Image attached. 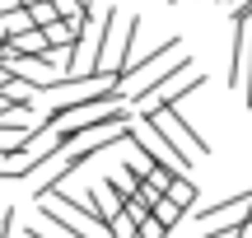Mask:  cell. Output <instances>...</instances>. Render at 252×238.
I'll use <instances>...</instances> for the list:
<instances>
[{
    "label": "cell",
    "mask_w": 252,
    "mask_h": 238,
    "mask_svg": "<svg viewBox=\"0 0 252 238\" xmlns=\"http://www.w3.org/2000/svg\"><path fill=\"white\" fill-rule=\"evenodd\" d=\"M24 9H28V19H33L37 28H52L56 19H61L56 14V0H33V5H24Z\"/></svg>",
    "instance_id": "ba28073f"
},
{
    "label": "cell",
    "mask_w": 252,
    "mask_h": 238,
    "mask_svg": "<svg viewBox=\"0 0 252 238\" xmlns=\"http://www.w3.org/2000/svg\"><path fill=\"white\" fill-rule=\"evenodd\" d=\"M33 19H28V9L24 5H9V9H0V42H14V37H24V33H33Z\"/></svg>",
    "instance_id": "3957f363"
},
{
    "label": "cell",
    "mask_w": 252,
    "mask_h": 238,
    "mask_svg": "<svg viewBox=\"0 0 252 238\" xmlns=\"http://www.w3.org/2000/svg\"><path fill=\"white\" fill-rule=\"evenodd\" d=\"M126 145H131L135 154H145L150 164H163V168H173L178 178H191V159H182L178 149L168 145V136H163V131L154 126L150 117H135V121H131V136H126Z\"/></svg>",
    "instance_id": "6da1fadb"
},
{
    "label": "cell",
    "mask_w": 252,
    "mask_h": 238,
    "mask_svg": "<svg viewBox=\"0 0 252 238\" xmlns=\"http://www.w3.org/2000/svg\"><path fill=\"white\" fill-rule=\"evenodd\" d=\"M5 47H14L19 56H47V52H52V42H47V33H42V28H33V33L14 37V42H5Z\"/></svg>",
    "instance_id": "5b68a950"
},
{
    "label": "cell",
    "mask_w": 252,
    "mask_h": 238,
    "mask_svg": "<svg viewBox=\"0 0 252 238\" xmlns=\"http://www.w3.org/2000/svg\"><path fill=\"white\" fill-rule=\"evenodd\" d=\"M173 5H178V0H173Z\"/></svg>",
    "instance_id": "9a60e30c"
},
{
    "label": "cell",
    "mask_w": 252,
    "mask_h": 238,
    "mask_svg": "<svg viewBox=\"0 0 252 238\" xmlns=\"http://www.w3.org/2000/svg\"><path fill=\"white\" fill-rule=\"evenodd\" d=\"M243 98L252 103V42H248V75H243Z\"/></svg>",
    "instance_id": "7c38bea8"
},
{
    "label": "cell",
    "mask_w": 252,
    "mask_h": 238,
    "mask_svg": "<svg viewBox=\"0 0 252 238\" xmlns=\"http://www.w3.org/2000/svg\"><path fill=\"white\" fill-rule=\"evenodd\" d=\"M28 238H56V234H42V224H28Z\"/></svg>",
    "instance_id": "4fadbf2b"
},
{
    "label": "cell",
    "mask_w": 252,
    "mask_h": 238,
    "mask_svg": "<svg viewBox=\"0 0 252 238\" xmlns=\"http://www.w3.org/2000/svg\"><path fill=\"white\" fill-rule=\"evenodd\" d=\"M56 14L70 24V19H84V14H94V5L89 0H56Z\"/></svg>",
    "instance_id": "30bf717a"
},
{
    "label": "cell",
    "mask_w": 252,
    "mask_h": 238,
    "mask_svg": "<svg viewBox=\"0 0 252 238\" xmlns=\"http://www.w3.org/2000/svg\"><path fill=\"white\" fill-rule=\"evenodd\" d=\"M150 121L163 131V136H168V145L178 149L182 159H191V164H196V159H206V154H210V140H206V136H196V126H191V121L182 117L178 108H163V112H154Z\"/></svg>",
    "instance_id": "7a4b0ae2"
},
{
    "label": "cell",
    "mask_w": 252,
    "mask_h": 238,
    "mask_svg": "<svg viewBox=\"0 0 252 238\" xmlns=\"http://www.w3.org/2000/svg\"><path fill=\"white\" fill-rule=\"evenodd\" d=\"M122 220H126V224H131V229H135V234H140V229H145V224H150V220H154V210H150V206H145V201H140V196H131V201H126V206H122Z\"/></svg>",
    "instance_id": "8992f818"
},
{
    "label": "cell",
    "mask_w": 252,
    "mask_h": 238,
    "mask_svg": "<svg viewBox=\"0 0 252 238\" xmlns=\"http://www.w3.org/2000/svg\"><path fill=\"white\" fill-rule=\"evenodd\" d=\"M168 201H178L182 210H191V206H196V182H191V178H173V187H168Z\"/></svg>",
    "instance_id": "52a82bcc"
},
{
    "label": "cell",
    "mask_w": 252,
    "mask_h": 238,
    "mask_svg": "<svg viewBox=\"0 0 252 238\" xmlns=\"http://www.w3.org/2000/svg\"><path fill=\"white\" fill-rule=\"evenodd\" d=\"M103 182H108V192H112V196H122V206L131 201V196H140V178H135V168H131V164H117L108 178H103Z\"/></svg>",
    "instance_id": "277c9868"
},
{
    "label": "cell",
    "mask_w": 252,
    "mask_h": 238,
    "mask_svg": "<svg viewBox=\"0 0 252 238\" xmlns=\"http://www.w3.org/2000/svg\"><path fill=\"white\" fill-rule=\"evenodd\" d=\"M182 215H187V210H182L178 201H168V196H163V201L154 206V220H159V229H173V224H178Z\"/></svg>",
    "instance_id": "9c48e42d"
},
{
    "label": "cell",
    "mask_w": 252,
    "mask_h": 238,
    "mask_svg": "<svg viewBox=\"0 0 252 238\" xmlns=\"http://www.w3.org/2000/svg\"><path fill=\"white\" fill-rule=\"evenodd\" d=\"M234 24H252V0H243V5H234Z\"/></svg>",
    "instance_id": "8fae6325"
},
{
    "label": "cell",
    "mask_w": 252,
    "mask_h": 238,
    "mask_svg": "<svg viewBox=\"0 0 252 238\" xmlns=\"http://www.w3.org/2000/svg\"><path fill=\"white\" fill-rule=\"evenodd\" d=\"M220 5H243V0H220Z\"/></svg>",
    "instance_id": "5bb4252c"
}]
</instances>
